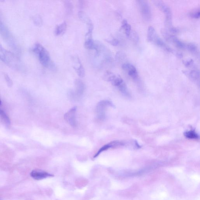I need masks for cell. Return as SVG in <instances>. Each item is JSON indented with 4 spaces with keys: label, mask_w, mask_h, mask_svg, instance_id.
<instances>
[{
    "label": "cell",
    "mask_w": 200,
    "mask_h": 200,
    "mask_svg": "<svg viewBox=\"0 0 200 200\" xmlns=\"http://www.w3.org/2000/svg\"><path fill=\"white\" fill-rule=\"evenodd\" d=\"M65 7H66V13L68 14L72 13L73 10V6L70 1H66L65 3Z\"/></svg>",
    "instance_id": "24"
},
{
    "label": "cell",
    "mask_w": 200,
    "mask_h": 200,
    "mask_svg": "<svg viewBox=\"0 0 200 200\" xmlns=\"http://www.w3.org/2000/svg\"><path fill=\"white\" fill-rule=\"evenodd\" d=\"M137 2L143 19L147 21L151 20L152 17V13L148 1L144 0H141L138 1Z\"/></svg>",
    "instance_id": "5"
},
{
    "label": "cell",
    "mask_w": 200,
    "mask_h": 200,
    "mask_svg": "<svg viewBox=\"0 0 200 200\" xmlns=\"http://www.w3.org/2000/svg\"><path fill=\"white\" fill-rule=\"evenodd\" d=\"M170 31L171 32L174 33H178V29L175 28H174V27H172L170 29Z\"/></svg>",
    "instance_id": "29"
},
{
    "label": "cell",
    "mask_w": 200,
    "mask_h": 200,
    "mask_svg": "<svg viewBox=\"0 0 200 200\" xmlns=\"http://www.w3.org/2000/svg\"><path fill=\"white\" fill-rule=\"evenodd\" d=\"M107 41L110 44L114 46H116L119 45V41L116 39H112L111 40H107Z\"/></svg>",
    "instance_id": "26"
},
{
    "label": "cell",
    "mask_w": 200,
    "mask_h": 200,
    "mask_svg": "<svg viewBox=\"0 0 200 200\" xmlns=\"http://www.w3.org/2000/svg\"><path fill=\"white\" fill-rule=\"evenodd\" d=\"M169 41L172 42L177 48L180 49H185L186 44L181 42L175 36L170 35Z\"/></svg>",
    "instance_id": "13"
},
{
    "label": "cell",
    "mask_w": 200,
    "mask_h": 200,
    "mask_svg": "<svg viewBox=\"0 0 200 200\" xmlns=\"http://www.w3.org/2000/svg\"><path fill=\"white\" fill-rule=\"evenodd\" d=\"M184 135L188 139H197L198 138V136L196 132L193 131H190L184 133Z\"/></svg>",
    "instance_id": "22"
},
{
    "label": "cell",
    "mask_w": 200,
    "mask_h": 200,
    "mask_svg": "<svg viewBox=\"0 0 200 200\" xmlns=\"http://www.w3.org/2000/svg\"><path fill=\"white\" fill-rule=\"evenodd\" d=\"M78 16L81 20L87 24V26L93 24L90 17L84 11H80L79 12Z\"/></svg>",
    "instance_id": "17"
},
{
    "label": "cell",
    "mask_w": 200,
    "mask_h": 200,
    "mask_svg": "<svg viewBox=\"0 0 200 200\" xmlns=\"http://www.w3.org/2000/svg\"><path fill=\"white\" fill-rule=\"evenodd\" d=\"M185 49L193 54H198V46L193 43H188L186 44Z\"/></svg>",
    "instance_id": "19"
},
{
    "label": "cell",
    "mask_w": 200,
    "mask_h": 200,
    "mask_svg": "<svg viewBox=\"0 0 200 200\" xmlns=\"http://www.w3.org/2000/svg\"><path fill=\"white\" fill-rule=\"evenodd\" d=\"M0 59L10 67L19 69L21 66L19 59L12 53L4 49L0 45Z\"/></svg>",
    "instance_id": "3"
},
{
    "label": "cell",
    "mask_w": 200,
    "mask_h": 200,
    "mask_svg": "<svg viewBox=\"0 0 200 200\" xmlns=\"http://www.w3.org/2000/svg\"><path fill=\"white\" fill-rule=\"evenodd\" d=\"M67 25L66 22H63L60 25H57L55 28V34L57 36H60L66 32Z\"/></svg>",
    "instance_id": "15"
},
{
    "label": "cell",
    "mask_w": 200,
    "mask_h": 200,
    "mask_svg": "<svg viewBox=\"0 0 200 200\" xmlns=\"http://www.w3.org/2000/svg\"><path fill=\"white\" fill-rule=\"evenodd\" d=\"M121 28L124 30L126 36L129 37L131 34V25L128 23V21L126 20H124L122 21Z\"/></svg>",
    "instance_id": "18"
},
{
    "label": "cell",
    "mask_w": 200,
    "mask_h": 200,
    "mask_svg": "<svg viewBox=\"0 0 200 200\" xmlns=\"http://www.w3.org/2000/svg\"><path fill=\"white\" fill-rule=\"evenodd\" d=\"M123 145L122 142L118 141H115L112 142H110V143H107V144L104 145L102 148H100V149L97 152L94 156L93 158H96L101 153L104 152V151H107V150L110 149V148H116V147L121 146Z\"/></svg>",
    "instance_id": "11"
},
{
    "label": "cell",
    "mask_w": 200,
    "mask_h": 200,
    "mask_svg": "<svg viewBox=\"0 0 200 200\" xmlns=\"http://www.w3.org/2000/svg\"><path fill=\"white\" fill-rule=\"evenodd\" d=\"M76 107H74L71 108L65 114L64 119L70 125L73 127H75L77 125L75 113Z\"/></svg>",
    "instance_id": "8"
},
{
    "label": "cell",
    "mask_w": 200,
    "mask_h": 200,
    "mask_svg": "<svg viewBox=\"0 0 200 200\" xmlns=\"http://www.w3.org/2000/svg\"><path fill=\"white\" fill-rule=\"evenodd\" d=\"M111 105V102L107 101H102L98 103L96 112L98 117L100 119L103 120L104 119L106 108L108 106Z\"/></svg>",
    "instance_id": "7"
},
{
    "label": "cell",
    "mask_w": 200,
    "mask_h": 200,
    "mask_svg": "<svg viewBox=\"0 0 200 200\" xmlns=\"http://www.w3.org/2000/svg\"><path fill=\"white\" fill-rule=\"evenodd\" d=\"M200 10L199 9H196L191 11L189 14V16L191 17L193 19H198L200 17Z\"/></svg>",
    "instance_id": "23"
},
{
    "label": "cell",
    "mask_w": 200,
    "mask_h": 200,
    "mask_svg": "<svg viewBox=\"0 0 200 200\" xmlns=\"http://www.w3.org/2000/svg\"><path fill=\"white\" fill-rule=\"evenodd\" d=\"M1 101L0 99V117L7 124H10V120L5 112L1 108Z\"/></svg>",
    "instance_id": "21"
},
{
    "label": "cell",
    "mask_w": 200,
    "mask_h": 200,
    "mask_svg": "<svg viewBox=\"0 0 200 200\" xmlns=\"http://www.w3.org/2000/svg\"><path fill=\"white\" fill-rule=\"evenodd\" d=\"M104 78L106 81L110 82L112 85L117 87L122 93L125 95L128 94V89L126 85L119 75L107 71L104 73Z\"/></svg>",
    "instance_id": "2"
},
{
    "label": "cell",
    "mask_w": 200,
    "mask_h": 200,
    "mask_svg": "<svg viewBox=\"0 0 200 200\" xmlns=\"http://www.w3.org/2000/svg\"><path fill=\"white\" fill-rule=\"evenodd\" d=\"M122 68L125 72L128 73V75L132 78L136 79L138 74L136 68L134 66L128 63H125L122 65Z\"/></svg>",
    "instance_id": "10"
},
{
    "label": "cell",
    "mask_w": 200,
    "mask_h": 200,
    "mask_svg": "<svg viewBox=\"0 0 200 200\" xmlns=\"http://www.w3.org/2000/svg\"><path fill=\"white\" fill-rule=\"evenodd\" d=\"M155 4L157 7L164 13L166 22L168 24H171L172 15L170 7L162 1H155Z\"/></svg>",
    "instance_id": "6"
},
{
    "label": "cell",
    "mask_w": 200,
    "mask_h": 200,
    "mask_svg": "<svg viewBox=\"0 0 200 200\" xmlns=\"http://www.w3.org/2000/svg\"><path fill=\"white\" fill-rule=\"evenodd\" d=\"M183 73L194 81H198L199 79V72L198 70L184 71Z\"/></svg>",
    "instance_id": "14"
},
{
    "label": "cell",
    "mask_w": 200,
    "mask_h": 200,
    "mask_svg": "<svg viewBox=\"0 0 200 200\" xmlns=\"http://www.w3.org/2000/svg\"><path fill=\"white\" fill-rule=\"evenodd\" d=\"M33 51L38 57L42 66L51 70L55 69V65L51 61L49 53L41 44L36 43L33 47Z\"/></svg>",
    "instance_id": "1"
},
{
    "label": "cell",
    "mask_w": 200,
    "mask_h": 200,
    "mask_svg": "<svg viewBox=\"0 0 200 200\" xmlns=\"http://www.w3.org/2000/svg\"><path fill=\"white\" fill-rule=\"evenodd\" d=\"M31 175L33 179L36 180H41L43 179L53 176L54 175L44 171L35 170L31 172Z\"/></svg>",
    "instance_id": "12"
},
{
    "label": "cell",
    "mask_w": 200,
    "mask_h": 200,
    "mask_svg": "<svg viewBox=\"0 0 200 200\" xmlns=\"http://www.w3.org/2000/svg\"><path fill=\"white\" fill-rule=\"evenodd\" d=\"M72 60L74 69L79 76L81 78H83L85 75V72L80 58L78 57H74Z\"/></svg>",
    "instance_id": "9"
},
{
    "label": "cell",
    "mask_w": 200,
    "mask_h": 200,
    "mask_svg": "<svg viewBox=\"0 0 200 200\" xmlns=\"http://www.w3.org/2000/svg\"><path fill=\"white\" fill-rule=\"evenodd\" d=\"M76 93L79 95L82 94L85 89V85L81 80H76L75 81Z\"/></svg>",
    "instance_id": "16"
},
{
    "label": "cell",
    "mask_w": 200,
    "mask_h": 200,
    "mask_svg": "<svg viewBox=\"0 0 200 200\" xmlns=\"http://www.w3.org/2000/svg\"><path fill=\"white\" fill-rule=\"evenodd\" d=\"M155 29L153 27L150 26L148 27V40L150 42H152L153 39L157 35Z\"/></svg>",
    "instance_id": "20"
},
{
    "label": "cell",
    "mask_w": 200,
    "mask_h": 200,
    "mask_svg": "<svg viewBox=\"0 0 200 200\" xmlns=\"http://www.w3.org/2000/svg\"><path fill=\"white\" fill-rule=\"evenodd\" d=\"M125 55L124 53L122 52H119L116 53V60L119 61V62H121L123 61L125 59Z\"/></svg>",
    "instance_id": "25"
},
{
    "label": "cell",
    "mask_w": 200,
    "mask_h": 200,
    "mask_svg": "<svg viewBox=\"0 0 200 200\" xmlns=\"http://www.w3.org/2000/svg\"><path fill=\"white\" fill-rule=\"evenodd\" d=\"M183 63L186 67H189L192 66L193 65L194 61L192 59L189 60H185L183 61Z\"/></svg>",
    "instance_id": "27"
},
{
    "label": "cell",
    "mask_w": 200,
    "mask_h": 200,
    "mask_svg": "<svg viewBox=\"0 0 200 200\" xmlns=\"http://www.w3.org/2000/svg\"><path fill=\"white\" fill-rule=\"evenodd\" d=\"M0 35L4 41L13 48H17L16 44L9 29L0 20Z\"/></svg>",
    "instance_id": "4"
},
{
    "label": "cell",
    "mask_w": 200,
    "mask_h": 200,
    "mask_svg": "<svg viewBox=\"0 0 200 200\" xmlns=\"http://www.w3.org/2000/svg\"><path fill=\"white\" fill-rule=\"evenodd\" d=\"M4 78H5L6 82H7L8 85L10 86H12V84H13V82H12V80L11 79L10 77L8 76V75L6 74H4Z\"/></svg>",
    "instance_id": "28"
}]
</instances>
